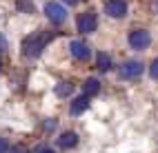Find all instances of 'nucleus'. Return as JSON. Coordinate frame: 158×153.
<instances>
[{"label":"nucleus","instance_id":"f3484780","mask_svg":"<svg viewBox=\"0 0 158 153\" xmlns=\"http://www.w3.org/2000/svg\"><path fill=\"white\" fill-rule=\"evenodd\" d=\"M65 2H67V5H78L80 0H65Z\"/></svg>","mask_w":158,"mask_h":153},{"label":"nucleus","instance_id":"39448f33","mask_svg":"<svg viewBox=\"0 0 158 153\" xmlns=\"http://www.w3.org/2000/svg\"><path fill=\"white\" fill-rule=\"evenodd\" d=\"M76 25H78V31H82V33H94V31H96V27H98V18H96V14H94V11H85V14L78 16Z\"/></svg>","mask_w":158,"mask_h":153},{"label":"nucleus","instance_id":"20e7f679","mask_svg":"<svg viewBox=\"0 0 158 153\" xmlns=\"http://www.w3.org/2000/svg\"><path fill=\"white\" fill-rule=\"evenodd\" d=\"M45 16L51 20L54 25H62L67 20V11L60 2H47L45 5Z\"/></svg>","mask_w":158,"mask_h":153},{"label":"nucleus","instance_id":"2eb2a0df","mask_svg":"<svg viewBox=\"0 0 158 153\" xmlns=\"http://www.w3.org/2000/svg\"><path fill=\"white\" fill-rule=\"evenodd\" d=\"M7 49V40H5V36L0 33V53H2V51Z\"/></svg>","mask_w":158,"mask_h":153},{"label":"nucleus","instance_id":"0eeeda50","mask_svg":"<svg viewBox=\"0 0 158 153\" xmlns=\"http://www.w3.org/2000/svg\"><path fill=\"white\" fill-rule=\"evenodd\" d=\"M69 51H71V56L76 60H89V56H91V49H89V45L85 40H71Z\"/></svg>","mask_w":158,"mask_h":153},{"label":"nucleus","instance_id":"dca6fc26","mask_svg":"<svg viewBox=\"0 0 158 153\" xmlns=\"http://www.w3.org/2000/svg\"><path fill=\"white\" fill-rule=\"evenodd\" d=\"M54 127H56V122H54V120L45 122V129H47V131H54Z\"/></svg>","mask_w":158,"mask_h":153},{"label":"nucleus","instance_id":"f257e3e1","mask_svg":"<svg viewBox=\"0 0 158 153\" xmlns=\"http://www.w3.org/2000/svg\"><path fill=\"white\" fill-rule=\"evenodd\" d=\"M49 38L51 36H47V33H34V36H29L23 42V53L29 56V58H38L40 53H43L45 45L49 42Z\"/></svg>","mask_w":158,"mask_h":153},{"label":"nucleus","instance_id":"4468645a","mask_svg":"<svg viewBox=\"0 0 158 153\" xmlns=\"http://www.w3.org/2000/svg\"><path fill=\"white\" fill-rule=\"evenodd\" d=\"M0 153H9V142L5 138H0Z\"/></svg>","mask_w":158,"mask_h":153},{"label":"nucleus","instance_id":"ddd939ff","mask_svg":"<svg viewBox=\"0 0 158 153\" xmlns=\"http://www.w3.org/2000/svg\"><path fill=\"white\" fill-rule=\"evenodd\" d=\"M149 76L158 80V58H156V60H154V62L149 65Z\"/></svg>","mask_w":158,"mask_h":153},{"label":"nucleus","instance_id":"f8f14e48","mask_svg":"<svg viewBox=\"0 0 158 153\" xmlns=\"http://www.w3.org/2000/svg\"><path fill=\"white\" fill-rule=\"evenodd\" d=\"M71 91H73V84H71V82H58V84H56V96H58V98L71 96Z\"/></svg>","mask_w":158,"mask_h":153},{"label":"nucleus","instance_id":"a211bd4d","mask_svg":"<svg viewBox=\"0 0 158 153\" xmlns=\"http://www.w3.org/2000/svg\"><path fill=\"white\" fill-rule=\"evenodd\" d=\"M40 153H54V151H51V149H43V151H40Z\"/></svg>","mask_w":158,"mask_h":153},{"label":"nucleus","instance_id":"423d86ee","mask_svg":"<svg viewBox=\"0 0 158 153\" xmlns=\"http://www.w3.org/2000/svg\"><path fill=\"white\" fill-rule=\"evenodd\" d=\"M105 14L109 18H125L127 16V5H125V0H107L105 2Z\"/></svg>","mask_w":158,"mask_h":153},{"label":"nucleus","instance_id":"9b49d317","mask_svg":"<svg viewBox=\"0 0 158 153\" xmlns=\"http://www.w3.org/2000/svg\"><path fill=\"white\" fill-rule=\"evenodd\" d=\"M96 67H98L100 71H109V69H111V58H109V53L100 51V53L96 56Z\"/></svg>","mask_w":158,"mask_h":153},{"label":"nucleus","instance_id":"6e6552de","mask_svg":"<svg viewBox=\"0 0 158 153\" xmlns=\"http://www.w3.org/2000/svg\"><path fill=\"white\" fill-rule=\"evenodd\" d=\"M89 109V96H78L76 100L71 102V107H69V113L71 116H80V113H85V111Z\"/></svg>","mask_w":158,"mask_h":153},{"label":"nucleus","instance_id":"6ab92c4d","mask_svg":"<svg viewBox=\"0 0 158 153\" xmlns=\"http://www.w3.org/2000/svg\"><path fill=\"white\" fill-rule=\"evenodd\" d=\"M0 67H2V62H0Z\"/></svg>","mask_w":158,"mask_h":153},{"label":"nucleus","instance_id":"7ed1b4c3","mask_svg":"<svg viewBox=\"0 0 158 153\" xmlns=\"http://www.w3.org/2000/svg\"><path fill=\"white\" fill-rule=\"evenodd\" d=\"M143 71H145V65L140 60H127V62H123V67H120V78L136 80V78L143 76Z\"/></svg>","mask_w":158,"mask_h":153},{"label":"nucleus","instance_id":"f03ea898","mask_svg":"<svg viewBox=\"0 0 158 153\" xmlns=\"http://www.w3.org/2000/svg\"><path fill=\"white\" fill-rule=\"evenodd\" d=\"M152 45V33L147 29H134L129 33V47L136 49V51H143Z\"/></svg>","mask_w":158,"mask_h":153},{"label":"nucleus","instance_id":"9d476101","mask_svg":"<svg viewBox=\"0 0 158 153\" xmlns=\"http://www.w3.org/2000/svg\"><path fill=\"white\" fill-rule=\"evenodd\" d=\"M82 91H85V96H89V98L96 96L98 91H100V82H98L96 78H87L85 84H82Z\"/></svg>","mask_w":158,"mask_h":153},{"label":"nucleus","instance_id":"1a4fd4ad","mask_svg":"<svg viewBox=\"0 0 158 153\" xmlns=\"http://www.w3.org/2000/svg\"><path fill=\"white\" fill-rule=\"evenodd\" d=\"M76 144H78V133H73V131H65V133L58 138L60 149H73Z\"/></svg>","mask_w":158,"mask_h":153}]
</instances>
